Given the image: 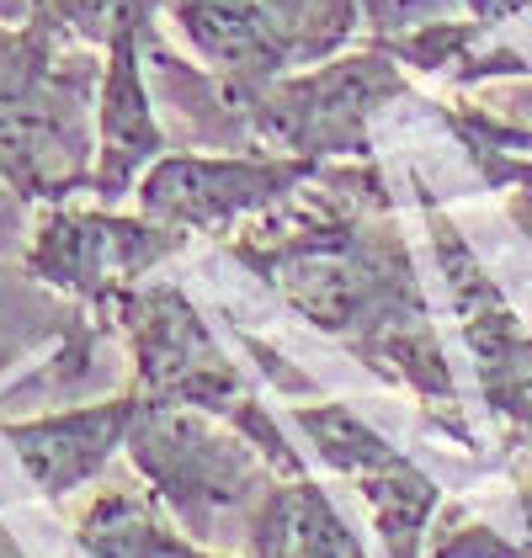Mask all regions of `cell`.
<instances>
[{
    "mask_svg": "<svg viewBox=\"0 0 532 558\" xmlns=\"http://www.w3.org/2000/svg\"><path fill=\"white\" fill-rule=\"evenodd\" d=\"M314 175H319V166L310 155H293V160L166 155L144 175L138 203H144V218H160V223H177V229H229L234 218L262 214Z\"/></svg>",
    "mask_w": 532,
    "mask_h": 558,
    "instance_id": "5b68a950",
    "label": "cell"
},
{
    "mask_svg": "<svg viewBox=\"0 0 532 558\" xmlns=\"http://www.w3.org/2000/svg\"><path fill=\"white\" fill-rule=\"evenodd\" d=\"M16 223H22V197H16V192L0 181V245L16 234Z\"/></svg>",
    "mask_w": 532,
    "mask_h": 558,
    "instance_id": "4fadbf2b",
    "label": "cell"
},
{
    "mask_svg": "<svg viewBox=\"0 0 532 558\" xmlns=\"http://www.w3.org/2000/svg\"><path fill=\"white\" fill-rule=\"evenodd\" d=\"M81 537H86V548L96 558H203V554H192V548H181L177 537H166L129 495L101 500L86 515V532Z\"/></svg>",
    "mask_w": 532,
    "mask_h": 558,
    "instance_id": "8fae6325",
    "label": "cell"
},
{
    "mask_svg": "<svg viewBox=\"0 0 532 558\" xmlns=\"http://www.w3.org/2000/svg\"><path fill=\"white\" fill-rule=\"evenodd\" d=\"M138 410H144L138 399H107V404L70 410V415H53L38 426H11L5 436L48 495H64L107 463V452L133 430Z\"/></svg>",
    "mask_w": 532,
    "mask_h": 558,
    "instance_id": "ba28073f",
    "label": "cell"
},
{
    "mask_svg": "<svg viewBox=\"0 0 532 558\" xmlns=\"http://www.w3.org/2000/svg\"><path fill=\"white\" fill-rule=\"evenodd\" d=\"M404 81L384 53L336 59L299 81H271L256 90L251 129L266 144H282L293 155H362L367 149V118L399 96Z\"/></svg>",
    "mask_w": 532,
    "mask_h": 558,
    "instance_id": "3957f363",
    "label": "cell"
},
{
    "mask_svg": "<svg viewBox=\"0 0 532 558\" xmlns=\"http://www.w3.org/2000/svg\"><path fill=\"white\" fill-rule=\"evenodd\" d=\"M262 5L277 38L293 53V64L336 53L356 27V0H262Z\"/></svg>",
    "mask_w": 532,
    "mask_h": 558,
    "instance_id": "7c38bea8",
    "label": "cell"
},
{
    "mask_svg": "<svg viewBox=\"0 0 532 558\" xmlns=\"http://www.w3.org/2000/svg\"><path fill=\"white\" fill-rule=\"evenodd\" d=\"M166 11L186 33V44L214 64V75L234 86L262 90L293 64L262 0H166Z\"/></svg>",
    "mask_w": 532,
    "mask_h": 558,
    "instance_id": "52a82bcc",
    "label": "cell"
},
{
    "mask_svg": "<svg viewBox=\"0 0 532 558\" xmlns=\"http://www.w3.org/2000/svg\"><path fill=\"white\" fill-rule=\"evenodd\" d=\"M133 463L149 473V484L186 515L197 537H208L229 511H240L251 495H262L256 458L229 441L223 430L203 426L197 415L171 410L166 399H149L129 430Z\"/></svg>",
    "mask_w": 532,
    "mask_h": 558,
    "instance_id": "7a4b0ae2",
    "label": "cell"
},
{
    "mask_svg": "<svg viewBox=\"0 0 532 558\" xmlns=\"http://www.w3.org/2000/svg\"><path fill=\"white\" fill-rule=\"evenodd\" d=\"M186 245V229L160 223V218H112V214H48L44 229L33 234L27 271L53 288L96 303L112 314L129 282L149 271L155 260Z\"/></svg>",
    "mask_w": 532,
    "mask_h": 558,
    "instance_id": "277c9868",
    "label": "cell"
},
{
    "mask_svg": "<svg viewBox=\"0 0 532 558\" xmlns=\"http://www.w3.org/2000/svg\"><path fill=\"white\" fill-rule=\"evenodd\" d=\"M144 38H149V16L129 22L112 44H107V64H101V101H96V175L90 192L101 203H118L129 192L138 171L149 160H160L166 133L155 123L149 107V86H144Z\"/></svg>",
    "mask_w": 532,
    "mask_h": 558,
    "instance_id": "8992f818",
    "label": "cell"
},
{
    "mask_svg": "<svg viewBox=\"0 0 532 558\" xmlns=\"http://www.w3.org/2000/svg\"><path fill=\"white\" fill-rule=\"evenodd\" d=\"M0 558H16V548H0Z\"/></svg>",
    "mask_w": 532,
    "mask_h": 558,
    "instance_id": "5bb4252c",
    "label": "cell"
},
{
    "mask_svg": "<svg viewBox=\"0 0 532 558\" xmlns=\"http://www.w3.org/2000/svg\"><path fill=\"white\" fill-rule=\"evenodd\" d=\"M90 59H59L44 81L0 101V181L22 203H59L90 186Z\"/></svg>",
    "mask_w": 532,
    "mask_h": 558,
    "instance_id": "6da1fadb",
    "label": "cell"
},
{
    "mask_svg": "<svg viewBox=\"0 0 532 558\" xmlns=\"http://www.w3.org/2000/svg\"><path fill=\"white\" fill-rule=\"evenodd\" d=\"M356 484H362V495H367V506H373V521H378L389 554L415 558L421 532H426V515L437 511V484L415 469V463H404L399 452L378 458L373 469H362Z\"/></svg>",
    "mask_w": 532,
    "mask_h": 558,
    "instance_id": "30bf717a",
    "label": "cell"
},
{
    "mask_svg": "<svg viewBox=\"0 0 532 558\" xmlns=\"http://www.w3.org/2000/svg\"><path fill=\"white\" fill-rule=\"evenodd\" d=\"M251 554L256 558H362L352 532L341 526V515L330 511V500L314 484L293 489H271L266 506L256 511L251 526Z\"/></svg>",
    "mask_w": 532,
    "mask_h": 558,
    "instance_id": "9c48e42d",
    "label": "cell"
}]
</instances>
